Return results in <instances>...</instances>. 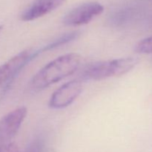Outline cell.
<instances>
[{
	"label": "cell",
	"instance_id": "obj_1",
	"mask_svg": "<svg viewBox=\"0 0 152 152\" xmlns=\"http://www.w3.org/2000/svg\"><path fill=\"white\" fill-rule=\"evenodd\" d=\"M81 56L77 53H69L59 56L45 65L34 75L31 88L41 91L74 74L80 67Z\"/></svg>",
	"mask_w": 152,
	"mask_h": 152
},
{
	"label": "cell",
	"instance_id": "obj_2",
	"mask_svg": "<svg viewBox=\"0 0 152 152\" xmlns=\"http://www.w3.org/2000/svg\"><path fill=\"white\" fill-rule=\"evenodd\" d=\"M134 57L120 58L92 64L85 70L83 78L86 80H102L120 77L132 71L138 64Z\"/></svg>",
	"mask_w": 152,
	"mask_h": 152
},
{
	"label": "cell",
	"instance_id": "obj_3",
	"mask_svg": "<svg viewBox=\"0 0 152 152\" xmlns=\"http://www.w3.org/2000/svg\"><path fill=\"white\" fill-rule=\"evenodd\" d=\"M104 11V7L98 2H86L68 12L63 18L62 22L69 27L86 25Z\"/></svg>",
	"mask_w": 152,
	"mask_h": 152
},
{
	"label": "cell",
	"instance_id": "obj_4",
	"mask_svg": "<svg viewBox=\"0 0 152 152\" xmlns=\"http://www.w3.org/2000/svg\"><path fill=\"white\" fill-rule=\"evenodd\" d=\"M28 114L25 107H19L0 120V146L10 143L16 136Z\"/></svg>",
	"mask_w": 152,
	"mask_h": 152
},
{
	"label": "cell",
	"instance_id": "obj_5",
	"mask_svg": "<svg viewBox=\"0 0 152 152\" xmlns=\"http://www.w3.org/2000/svg\"><path fill=\"white\" fill-rule=\"evenodd\" d=\"M83 91V84L80 80H72L62 85L51 95L48 106L53 109H62L71 105Z\"/></svg>",
	"mask_w": 152,
	"mask_h": 152
},
{
	"label": "cell",
	"instance_id": "obj_6",
	"mask_svg": "<svg viewBox=\"0 0 152 152\" xmlns=\"http://www.w3.org/2000/svg\"><path fill=\"white\" fill-rule=\"evenodd\" d=\"M32 60L29 50H23L0 65V87L6 84L8 86L16 77L22 68Z\"/></svg>",
	"mask_w": 152,
	"mask_h": 152
},
{
	"label": "cell",
	"instance_id": "obj_7",
	"mask_svg": "<svg viewBox=\"0 0 152 152\" xmlns=\"http://www.w3.org/2000/svg\"><path fill=\"white\" fill-rule=\"evenodd\" d=\"M65 1L66 0H36L21 14V20L31 22L42 17L62 6Z\"/></svg>",
	"mask_w": 152,
	"mask_h": 152
},
{
	"label": "cell",
	"instance_id": "obj_8",
	"mask_svg": "<svg viewBox=\"0 0 152 152\" xmlns=\"http://www.w3.org/2000/svg\"><path fill=\"white\" fill-rule=\"evenodd\" d=\"M80 35V33L79 32V31H73V32L68 33V34H65V35L61 36L60 37L56 39V40L53 41L51 43L44 46V47L42 48L39 50H38V51L37 52H34V53H35V54L37 56L39 53H42V52L48 51V50H52V49H54L56 48L59 47V46L67 44V43L70 42L74 41V40L77 39Z\"/></svg>",
	"mask_w": 152,
	"mask_h": 152
},
{
	"label": "cell",
	"instance_id": "obj_9",
	"mask_svg": "<svg viewBox=\"0 0 152 152\" xmlns=\"http://www.w3.org/2000/svg\"><path fill=\"white\" fill-rule=\"evenodd\" d=\"M134 50L137 53L142 54L152 53V37H147L140 41L135 46Z\"/></svg>",
	"mask_w": 152,
	"mask_h": 152
},
{
	"label": "cell",
	"instance_id": "obj_10",
	"mask_svg": "<svg viewBox=\"0 0 152 152\" xmlns=\"http://www.w3.org/2000/svg\"><path fill=\"white\" fill-rule=\"evenodd\" d=\"M43 143L41 140L37 139L28 146L25 152H42Z\"/></svg>",
	"mask_w": 152,
	"mask_h": 152
},
{
	"label": "cell",
	"instance_id": "obj_11",
	"mask_svg": "<svg viewBox=\"0 0 152 152\" xmlns=\"http://www.w3.org/2000/svg\"><path fill=\"white\" fill-rule=\"evenodd\" d=\"M2 28H3L2 25H0V31H1V29H2Z\"/></svg>",
	"mask_w": 152,
	"mask_h": 152
}]
</instances>
